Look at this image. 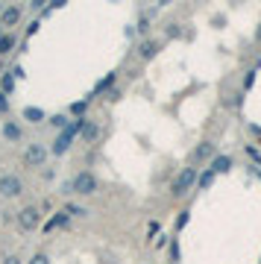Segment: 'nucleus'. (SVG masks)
I'll return each instance as SVG.
<instances>
[{"mask_svg":"<svg viewBox=\"0 0 261 264\" xmlns=\"http://www.w3.org/2000/svg\"><path fill=\"white\" fill-rule=\"evenodd\" d=\"M82 126H85V118H79V121H73L70 126H65V129H62V135H59L56 144H53V153H56V156H62V153L70 147V141L76 138V132H79Z\"/></svg>","mask_w":261,"mask_h":264,"instance_id":"nucleus-1","label":"nucleus"},{"mask_svg":"<svg viewBox=\"0 0 261 264\" xmlns=\"http://www.w3.org/2000/svg\"><path fill=\"white\" fill-rule=\"evenodd\" d=\"M70 191H73V194H85V197H88V194L97 191V179H94L91 173H79L73 182H70Z\"/></svg>","mask_w":261,"mask_h":264,"instance_id":"nucleus-2","label":"nucleus"},{"mask_svg":"<svg viewBox=\"0 0 261 264\" xmlns=\"http://www.w3.org/2000/svg\"><path fill=\"white\" fill-rule=\"evenodd\" d=\"M44 161H47V150H44L41 144H30V147L24 150V164L38 167V164H44Z\"/></svg>","mask_w":261,"mask_h":264,"instance_id":"nucleus-3","label":"nucleus"},{"mask_svg":"<svg viewBox=\"0 0 261 264\" xmlns=\"http://www.w3.org/2000/svg\"><path fill=\"white\" fill-rule=\"evenodd\" d=\"M194 182H197V170H194V167H185L182 173L176 176V182H173V194H176V197H182V194L188 191Z\"/></svg>","mask_w":261,"mask_h":264,"instance_id":"nucleus-4","label":"nucleus"},{"mask_svg":"<svg viewBox=\"0 0 261 264\" xmlns=\"http://www.w3.org/2000/svg\"><path fill=\"white\" fill-rule=\"evenodd\" d=\"M24 191V182L18 176H0V194L3 197H18Z\"/></svg>","mask_w":261,"mask_h":264,"instance_id":"nucleus-5","label":"nucleus"},{"mask_svg":"<svg viewBox=\"0 0 261 264\" xmlns=\"http://www.w3.org/2000/svg\"><path fill=\"white\" fill-rule=\"evenodd\" d=\"M38 217H41L38 209H24L21 214H18V226L21 229H35L38 226Z\"/></svg>","mask_w":261,"mask_h":264,"instance_id":"nucleus-6","label":"nucleus"},{"mask_svg":"<svg viewBox=\"0 0 261 264\" xmlns=\"http://www.w3.org/2000/svg\"><path fill=\"white\" fill-rule=\"evenodd\" d=\"M18 18H21V9H18V6H6V9L0 12V24H3V27H12V24H18Z\"/></svg>","mask_w":261,"mask_h":264,"instance_id":"nucleus-7","label":"nucleus"},{"mask_svg":"<svg viewBox=\"0 0 261 264\" xmlns=\"http://www.w3.org/2000/svg\"><path fill=\"white\" fill-rule=\"evenodd\" d=\"M229 164H232V158L229 156H217L214 161H211V170H214V173H223V170H229Z\"/></svg>","mask_w":261,"mask_h":264,"instance_id":"nucleus-8","label":"nucleus"},{"mask_svg":"<svg viewBox=\"0 0 261 264\" xmlns=\"http://www.w3.org/2000/svg\"><path fill=\"white\" fill-rule=\"evenodd\" d=\"M24 118L33 121V123H38L41 118H44V112H41V109H24Z\"/></svg>","mask_w":261,"mask_h":264,"instance_id":"nucleus-9","label":"nucleus"},{"mask_svg":"<svg viewBox=\"0 0 261 264\" xmlns=\"http://www.w3.org/2000/svg\"><path fill=\"white\" fill-rule=\"evenodd\" d=\"M211 153H214V144H200V147H197V153H194V156H197V158H209Z\"/></svg>","mask_w":261,"mask_h":264,"instance_id":"nucleus-10","label":"nucleus"},{"mask_svg":"<svg viewBox=\"0 0 261 264\" xmlns=\"http://www.w3.org/2000/svg\"><path fill=\"white\" fill-rule=\"evenodd\" d=\"M158 50V44H156V41H147V44H141V56H144V59H150V56H153V53H156Z\"/></svg>","mask_w":261,"mask_h":264,"instance_id":"nucleus-11","label":"nucleus"},{"mask_svg":"<svg viewBox=\"0 0 261 264\" xmlns=\"http://www.w3.org/2000/svg\"><path fill=\"white\" fill-rule=\"evenodd\" d=\"M97 132H100V129H97V123H88L85 121V126H82V135H85L88 141H94V138H97Z\"/></svg>","mask_w":261,"mask_h":264,"instance_id":"nucleus-12","label":"nucleus"},{"mask_svg":"<svg viewBox=\"0 0 261 264\" xmlns=\"http://www.w3.org/2000/svg\"><path fill=\"white\" fill-rule=\"evenodd\" d=\"M65 223H68V214H65V211H59V214H56V217H53L50 223H47V229H56V226H65Z\"/></svg>","mask_w":261,"mask_h":264,"instance_id":"nucleus-13","label":"nucleus"},{"mask_svg":"<svg viewBox=\"0 0 261 264\" xmlns=\"http://www.w3.org/2000/svg\"><path fill=\"white\" fill-rule=\"evenodd\" d=\"M12 44H15V38H12V35H0V56H3V53H9Z\"/></svg>","mask_w":261,"mask_h":264,"instance_id":"nucleus-14","label":"nucleus"},{"mask_svg":"<svg viewBox=\"0 0 261 264\" xmlns=\"http://www.w3.org/2000/svg\"><path fill=\"white\" fill-rule=\"evenodd\" d=\"M211 179H214V170H211V167H209L206 173L200 176V188H209V185H211Z\"/></svg>","mask_w":261,"mask_h":264,"instance_id":"nucleus-15","label":"nucleus"},{"mask_svg":"<svg viewBox=\"0 0 261 264\" xmlns=\"http://www.w3.org/2000/svg\"><path fill=\"white\" fill-rule=\"evenodd\" d=\"M53 126H59V129H62V126H68V118H62V115H56V118H53Z\"/></svg>","mask_w":261,"mask_h":264,"instance_id":"nucleus-16","label":"nucleus"},{"mask_svg":"<svg viewBox=\"0 0 261 264\" xmlns=\"http://www.w3.org/2000/svg\"><path fill=\"white\" fill-rule=\"evenodd\" d=\"M6 135H9V138H18V126H6Z\"/></svg>","mask_w":261,"mask_h":264,"instance_id":"nucleus-17","label":"nucleus"},{"mask_svg":"<svg viewBox=\"0 0 261 264\" xmlns=\"http://www.w3.org/2000/svg\"><path fill=\"white\" fill-rule=\"evenodd\" d=\"M30 264H47V255H35V258H33Z\"/></svg>","mask_w":261,"mask_h":264,"instance_id":"nucleus-18","label":"nucleus"},{"mask_svg":"<svg viewBox=\"0 0 261 264\" xmlns=\"http://www.w3.org/2000/svg\"><path fill=\"white\" fill-rule=\"evenodd\" d=\"M6 264H21V258H18V255H9V258H6Z\"/></svg>","mask_w":261,"mask_h":264,"instance_id":"nucleus-19","label":"nucleus"},{"mask_svg":"<svg viewBox=\"0 0 261 264\" xmlns=\"http://www.w3.org/2000/svg\"><path fill=\"white\" fill-rule=\"evenodd\" d=\"M6 106H9L6 103V97H0V109H6Z\"/></svg>","mask_w":261,"mask_h":264,"instance_id":"nucleus-20","label":"nucleus"},{"mask_svg":"<svg viewBox=\"0 0 261 264\" xmlns=\"http://www.w3.org/2000/svg\"><path fill=\"white\" fill-rule=\"evenodd\" d=\"M258 38H261V30H258Z\"/></svg>","mask_w":261,"mask_h":264,"instance_id":"nucleus-21","label":"nucleus"}]
</instances>
